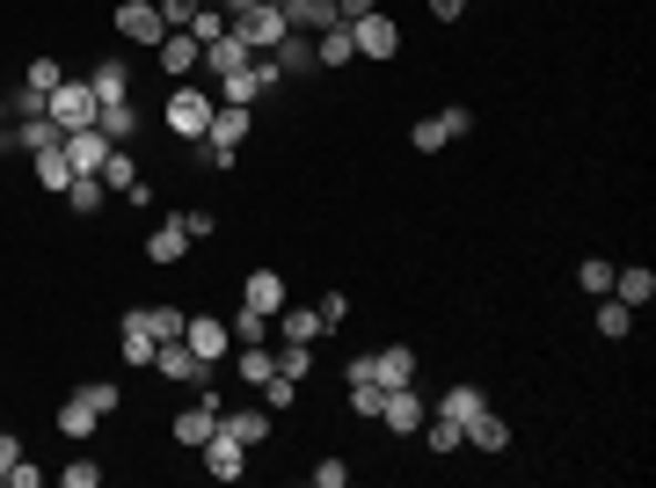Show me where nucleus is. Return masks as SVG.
Here are the masks:
<instances>
[{
    "instance_id": "f257e3e1",
    "label": "nucleus",
    "mask_w": 656,
    "mask_h": 488,
    "mask_svg": "<svg viewBox=\"0 0 656 488\" xmlns=\"http://www.w3.org/2000/svg\"><path fill=\"white\" fill-rule=\"evenodd\" d=\"M212 110H219V95H212V87L175 81V87H168V103H161V124H168V139L197 146V139H205V124H212Z\"/></svg>"
},
{
    "instance_id": "f03ea898",
    "label": "nucleus",
    "mask_w": 656,
    "mask_h": 488,
    "mask_svg": "<svg viewBox=\"0 0 656 488\" xmlns=\"http://www.w3.org/2000/svg\"><path fill=\"white\" fill-rule=\"evenodd\" d=\"M44 117H52L59 139H66V132H88V124L103 117V103H95V87H88V81H59L52 95H44Z\"/></svg>"
},
{
    "instance_id": "7ed1b4c3",
    "label": "nucleus",
    "mask_w": 656,
    "mask_h": 488,
    "mask_svg": "<svg viewBox=\"0 0 656 488\" xmlns=\"http://www.w3.org/2000/svg\"><path fill=\"white\" fill-rule=\"evenodd\" d=\"M277 81H285V73H277V59H263V52H256V59H248L242 73H226V81L212 87V95H219V103H234V110H256V103L270 95Z\"/></svg>"
},
{
    "instance_id": "20e7f679",
    "label": "nucleus",
    "mask_w": 656,
    "mask_h": 488,
    "mask_svg": "<svg viewBox=\"0 0 656 488\" xmlns=\"http://www.w3.org/2000/svg\"><path fill=\"white\" fill-rule=\"evenodd\" d=\"M234 37H242L248 52H263V59H270L277 44L293 37V22H285V8H270V0H256V8H242V15H234Z\"/></svg>"
},
{
    "instance_id": "39448f33",
    "label": "nucleus",
    "mask_w": 656,
    "mask_h": 488,
    "mask_svg": "<svg viewBox=\"0 0 656 488\" xmlns=\"http://www.w3.org/2000/svg\"><path fill=\"white\" fill-rule=\"evenodd\" d=\"M219 408H226V402H219V386L205 380L191 408H175V445H183V453H197V445H205V437L219 430Z\"/></svg>"
},
{
    "instance_id": "423d86ee",
    "label": "nucleus",
    "mask_w": 656,
    "mask_h": 488,
    "mask_svg": "<svg viewBox=\"0 0 656 488\" xmlns=\"http://www.w3.org/2000/svg\"><path fill=\"white\" fill-rule=\"evenodd\" d=\"M183 343H191L197 365H212V372L234 357V329H226V314H191V321H183Z\"/></svg>"
},
{
    "instance_id": "0eeeda50",
    "label": "nucleus",
    "mask_w": 656,
    "mask_h": 488,
    "mask_svg": "<svg viewBox=\"0 0 656 488\" xmlns=\"http://www.w3.org/2000/svg\"><path fill=\"white\" fill-rule=\"evenodd\" d=\"M197 453H205V474H212V481H242V474H248V445L226 430V423L205 437V445H197Z\"/></svg>"
},
{
    "instance_id": "6e6552de",
    "label": "nucleus",
    "mask_w": 656,
    "mask_h": 488,
    "mask_svg": "<svg viewBox=\"0 0 656 488\" xmlns=\"http://www.w3.org/2000/svg\"><path fill=\"white\" fill-rule=\"evenodd\" d=\"M350 44H358V59H394V52H401V22L372 8V15L350 22Z\"/></svg>"
},
{
    "instance_id": "1a4fd4ad",
    "label": "nucleus",
    "mask_w": 656,
    "mask_h": 488,
    "mask_svg": "<svg viewBox=\"0 0 656 488\" xmlns=\"http://www.w3.org/2000/svg\"><path fill=\"white\" fill-rule=\"evenodd\" d=\"M380 423H387L394 437H416L423 423H431V402H423L416 386H387V402H380Z\"/></svg>"
},
{
    "instance_id": "9d476101",
    "label": "nucleus",
    "mask_w": 656,
    "mask_h": 488,
    "mask_svg": "<svg viewBox=\"0 0 656 488\" xmlns=\"http://www.w3.org/2000/svg\"><path fill=\"white\" fill-rule=\"evenodd\" d=\"M117 37H124V44H146V52H154L161 37H168V22H161L154 0H117Z\"/></svg>"
},
{
    "instance_id": "9b49d317",
    "label": "nucleus",
    "mask_w": 656,
    "mask_h": 488,
    "mask_svg": "<svg viewBox=\"0 0 656 488\" xmlns=\"http://www.w3.org/2000/svg\"><path fill=\"white\" fill-rule=\"evenodd\" d=\"M154 59H161V73H168V81H191V73H205V44H197L191 30H168L154 44Z\"/></svg>"
},
{
    "instance_id": "f8f14e48",
    "label": "nucleus",
    "mask_w": 656,
    "mask_h": 488,
    "mask_svg": "<svg viewBox=\"0 0 656 488\" xmlns=\"http://www.w3.org/2000/svg\"><path fill=\"white\" fill-rule=\"evenodd\" d=\"M154 372H161V380H168V386H205V380H212V365H197V350L183 343V335L154 350Z\"/></svg>"
},
{
    "instance_id": "ddd939ff",
    "label": "nucleus",
    "mask_w": 656,
    "mask_h": 488,
    "mask_svg": "<svg viewBox=\"0 0 656 488\" xmlns=\"http://www.w3.org/2000/svg\"><path fill=\"white\" fill-rule=\"evenodd\" d=\"M482 408H489V394H482V386H474V380H452L445 394L431 402V416H445V423H460V430H467V423L482 416Z\"/></svg>"
},
{
    "instance_id": "4468645a",
    "label": "nucleus",
    "mask_w": 656,
    "mask_h": 488,
    "mask_svg": "<svg viewBox=\"0 0 656 488\" xmlns=\"http://www.w3.org/2000/svg\"><path fill=\"white\" fill-rule=\"evenodd\" d=\"M81 81L95 87V103H103V110H110V103H132V66H124V59H95Z\"/></svg>"
},
{
    "instance_id": "2eb2a0df",
    "label": "nucleus",
    "mask_w": 656,
    "mask_h": 488,
    "mask_svg": "<svg viewBox=\"0 0 656 488\" xmlns=\"http://www.w3.org/2000/svg\"><path fill=\"white\" fill-rule=\"evenodd\" d=\"M270 329H277V343H321V314H314V307H299V299H285V307H277L270 314Z\"/></svg>"
},
{
    "instance_id": "dca6fc26",
    "label": "nucleus",
    "mask_w": 656,
    "mask_h": 488,
    "mask_svg": "<svg viewBox=\"0 0 656 488\" xmlns=\"http://www.w3.org/2000/svg\"><path fill=\"white\" fill-rule=\"evenodd\" d=\"M66 160H73V175H103V160H110V139H103V124H88V132H66Z\"/></svg>"
},
{
    "instance_id": "f3484780",
    "label": "nucleus",
    "mask_w": 656,
    "mask_h": 488,
    "mask_svg": "<svg viewBox=\"0 0 656 488\" xmlns=\"http://www.w3.org/2000/svg\"><path fill=\"white\" fill-rule=\"evenodd\" d=\"M0 146H16V154H44V146H59V124L52 117H16L8 132H0Z\"/></svg>"
},
{
    "instance_id": "a211bd4d",
    "label": "nucleus",
    "mask_w": 656,
    "mask_h": 488,
    "mask_svg": "<svg viewBox=\"0 0 656 488\" xmlns=\"http://www.w3.org/2000/svg\"><path fill=\"white\" fill-rule=\"evenodd\" d=\"M372 380H380V386H416V350L409 343L372 350Z\"/></svg>"
},
{
    "instance_id": "6ab92c4d",
    "label": "nucleus",
    "mask_w": 656,
    "mask_h": 488,
    "mask_svg": "<svg viewBox=\"0 0 656 488\" xmlns=\"http://www.w3.org/2000/svg\"><path fill=\"white\" fill-rule=\"evenodd\" d=\"M30 175H37V190L66 197V183H73V160H66V146H44V154H30Z\"/></svg>"
},
{
    "instance_id": "aec40b11",
    "label": "nucleus",
    "mask_w": 656,
    "mask_h": 488,
    "mask_svg": "<svg viewBox=\"0 0 656 488\" xmlns=\"http://www.w3.org/2000/svg\"><path fill=\"white\" fill-rule=\"evenodd\" d=\"M154 335H146V321H139V307H132V314H124L117 321V357H124V365H154Z\"/></svg>"
},
{
    "instance_id": "412c9836",
    "label": "nucleus",
    "mask_w": 656,
    "mask_h": 488,
    "mask_svg": "<svg viewBox=\"0 0 656 488\" xmlns=\"http://www.w3.org/2000/svg\"><path fill=\"white\" fill-rule=\"evenodd\" d=\"M248 59H256V52H248V44H242L234 30H226V37H212V44H205V73H212V81H226V73H242Z\"/></svg>"
},
{
    "instance_id": "4be33fe9",
    "label": "nucleus",
    "mask_w": 656,
    "mask_h": 488,
    "mask_svg": "<svg viewBox=\"0 0 656 488\" xmlns=\"http://www.w3.org/2000/svg\"><path fill=\"white\" fill-rule=\"evenodd\" d=\"M285 278H277V270H248V284H242V307H256V314H277V307H285Z\"/></svg>"
},
{
    "instance_id": "5701e85b",
    "label": "nucleus",
    "mask_w": 656,
    "mask_h": 488,
    "mask_svg": "<svg viewBox=\"0 0 656 488\" xmlns=\"http://www.w3.org/2000/svg\"><path fill=\"white\" fill-rule=\"evenodd\" d=\"M183 256H191V233H183V219H168V227L146 233V262H161V270H168V262H183Z\"/></svg>"
},
{
    "instance_id": "b1692460",
    "label": "nucleus",
    "mask_w": 656,
    "mask_h": 488,
    "mask_svg": "<svg viewBox=\"0 0 656 488\" xmlns=\"http://www.w3.org/2000/svg\"><path fill=\"white\" fill-rule=\"evenodd\" d=\"M219 423H226V430H234V437H242V445H248V453H256V445H263V437H270V408H219Z\"/></svg>"
},
{
    "instance_id": "393cba45",
    "label": "nucleus",
    "mask_w": 656,
    "mask_h": 488,
    "mask_svg": "<svg viewBox=\"0 0 656 488\" xmlns=\"http://www.w3.org/2000/svg\"><path fill=\"white\" fill-rule=\"evenodd\" d=\"M613 299H621V307H649V299H656V270H649V262L613 270Z\"/></svg>"
},
{
    "instance_id": "a878e982",
    "label": "nucleus",
    "mask_w": 656,
    "mask_h": 488,
    "mask_svg": "<svg viewBox=\"0 0 656 488\" xmlns=\"http://www.w3.org/2000/svg\"><path fill=\"white\" fill-rule=\"evenodd\" d=\"M95 430H103V416H95V408H88L81 394H66V402H59V437H73V445H88Z\"/></svg>"
},
{
    "instance_id": "bb28decb",
    "label": "nucleus",
    "mask_w": 656,
    "mask_h": 488,
    "mask_svg": "<svg viewBox=\"0 0 656 488\" xmlns=\"http://www.w3.org/2000/svg\"><path fill=\"white\" fill-rule=\"evenodd\" d=\"M467 445H474V453H511V423H503L496 408H482V416L467 423Z\"/></svg>"
},
{
    "instance_id": "cd10ccee",
    "label": "nucleus",
    "mask_w": 656,
    "mask_h": 488,
    "mask_svg": "<svg viewBox=\"0 0 656 488\" xmlns=\"http://www.w3.org/2000/svg\"><path fill=\"white\" fill-rule=\"evenodd\" d=\"M285 22L307 30V37H321V30H336V0H285Z\"/></svg>"
},
{
    "instance_id": "c85d7f7f",
    "label": "nucleus",
    "mask_w": 656,
    "mask_h": 488,
    "mask_svg": "<svg viewBox=\"0 0 656 488\" xmlns=\"http://www.w3.org/2000/svg\"><path fill=\"white\" fill-rule=\"evenodd\" d=\"M103 197H110L103 175H73V183H66V211H73V219H95V211H103Z\"/></svg>"
},
{
    "instance_id": "c756f323",
    "label": "nucleus",
    "mask_w": 656,
    "mask_h": 488,
    "mask_svg": "<svg viewBox=\"0 0 656 488\" xmlns=\"http://www.w3.org/2000/svg\"><path fill=\"white\" fill-rule=\"evenodd\" d=\"M314 59L321 66H358V44H350V22H336V30L314 37Z\"/></svg>"
},
{
    "instance_id": "7c9ffc66",
    "label": "nucleus",
    "mask_w": 656,
    "mask_h": 488,
    "mask_svg": "<svg viewBox=\"0 0 656 488\" xmlns=\"http://www.w3.org/2000/svg\"><path fill=\"white\" fill-rule=\"evenodd\" d=\"M591 329H598L605 343H627V329H635V307H621V299L605 292V299H598V314H591Z\"/></svg>"
},
{
    "instance_id": "2f4dec72",
    "label": "nucleus",
    "mask_w": 656,
    "mask_h": 488,
    "mask_svg": "<svg viewBox=\"0 0 656 488\" xmlns=\"http://www.w3.org/2000/svg\"><path fill=\"white\" fill-rule=\"evenodd\" d=\"M270 59H277V73H314V66H321V59H314V37H307V30H293Z\"/></svg>"
},
{
    "instance_id": "473e14b6",
    "label": "nucleus",
    "mask_w": 656,
    "mask_h": 488,
    "mask_svg": "<svg viewBox=\"0 0 656 488\" xmlns=\"http://www.w3.org/2000/svg\"><path fill=\"white\" fill-rule=\"evenodd\" d=\"M95 124H103V139H110V146H132V139H139V124H146V117H139L132 103H110Z\"/></svg>"
},
{
    "instance_id": "72a5a7b5",
    "label": "nucleus",
    "mask_w": 656,
    "mask_h": 488,
    "mask_svg": "<svg viewBox=\"0 0 656 488\" xmlns=\"http://www.w3.org/2000/svg\"><path fill=\"white\" fill-rule=\"evenodd\" d=\"M234 372H242L248 386H263V380L277 372V350H263V343H242V350H234Z\"/></svg>"
},
{
    "instance_id": "f704fd0d",
    "label": "nucleus",
    "mask_w": 656,
    "mask_h": 488,
    "mask_svg": "<svg viewBox=\"0 0 656 488\" xmlns=\"http://www.w3.org/2000/svg\"><path fill=\"white\" fill-rule=\"evenodd\" d=\"M59 81H66V66H59V59H30V66H22V95H37V103H44Z\"/></svg>"
},
{
    "instance_id": "c9c22d12",
    "label": "nucleus",
    "mask_w": 656,
    "mask_h": 488,
    "mask_svg": "<svg viewBox=\"0 0 656 488\" xmlns=\"http://www.w3.org/2000/svg\"><path fill=\"white\" fill-rule=\"evenodd\" d=\"M139 321H146V335H154V343H175V335H183V307H139Z\"/></svg>"
},
{
    "instance_id": "e433bc0d",
    "label": "nucleus",
    "mask_w": 656,
    "mask_h": 488,
    "mask_svg": "<svg viewBox=\"0 0 656 488\" xmlns=\"http://www.w3.org/2000/svg\"><path fill=\"white\" fill-rule=\"evenodd\" d=\"M416 437H423V445H431L438 459H452V453H460V445H467V430H460V423H445V416H431V423H423V430H416Z\"/></svg>"
},
{
    "instance_id": "4c0bfd02",
    "label": "nucleus",
    "mask_w": 656,
    "mask_h": 488,
    "mask_svg": "<svg viewBox=\"0 0 656 488\" xmlns=\"http://www.w3.org/2000/svg\"><path fill=\"white\" fill-rule=\"evenodd\" d=\"M73 394H81V402H88V408H95V416H103V423H110V416H117V408H124V394H117V380H88V386H73Z\"/></svg>"
},
{
    "instance_id": "58836bf2",
    "label": "nucleus",
    "mask_w": 656,
    "mask_h": 488,
    "mask_svg": "<svg viewBox=\"0 0 656 488\" xmlns=\"http://www.w3.org/2000/svg\"><path fill=\"white\" fill-rule=\"evenodd\" d=\"M103 183H110L117 197L139 183V160H132V146H110V160H103Z\"/></svg>"
},
{
    "instance_id": "ea45409f",
    "label": "nucleus",
    "mask_w": 656,
    "mask_h": 488,
    "mask_svg": "<svg viewBox=\"0 0 656 488\" xmlns=\"http://www.w3.org/2000/svg\"><path fill=\"white\" fill-rule=\"evenodd\" d=\"M59 481H66V488H103V459H95V453H73L66 467H59Z\"/></svg>"
},
{
    "instance_id": "a19ab883",
    "label": "nucleus",
    "mask_w": 656,
    "mask_h": 488,
    "mask_svg": "<svg viewBox=\"0 0 656 488\" xmlns=\"http://www.w3.org/2000/svg\"><path fill=\"white\" fill-rule=\"evenodd\" d=\"M183 30H191L197 44H212V37L234 30V15H226V8H191V22H183Z\"/></svg>"
},
{
    "instance_id": "79ce46f5",
    "label": "nucleus",
    "mask_w": 656,
    "mask_h": 488,
    "mask_svg": "<svg viewBox=\"0 0 656 488\" xmlns=\"http://www.w3.org/2000/svg\"><path fill=\"white\" fill-rule=\"evenodd\" d=\"M445 146L452 139H445V124H438V117H416L409 124V154H445Z\"/></svg>"
},
{
    "instance_id": "37998d69",
    "label": "nucleus",
    "mask_w": 656,
    "mask_h": 488,
    "mask_svg": "<svg viewBox=\"0 0 656 488\" xmlns=\"http://www.w3.org/2000/svg\"><path fill=\"white\" fill-rule=\"evenodd\" d=\"M234 343H270V314H256V307H234Z\"/></svg>"
},
{
    "instance_id": "c03bdc74",
    "label": "nucleus",
    "mask_w": 656,
    "mask_h": 488,
    "mask_svg": "<svg viewBox=\"0 0 656 488\" xmlns=\"http://www.w3.org/2000/svg\"><path fill=\"white\" fill-rule=\"evenodd\" d=\"M277 372H285V380H307L314 372V343H277Z\"/></svg>"
},
{
    "instance_id": "a18cd8bd",
    "label": "nucleus",
    "mask_w": 656,
    "mask_h": 488,
    "mask_svg": "<svg viewBox=\"0 0 656 488\" xmlns=\"http://www.w3.org/2000/svg\"><path fill=\"white\" fill-rule=\"evenodd\" d=\"M380 402H387L380 380H350V416H380Z\"/></svg>"
},
{
    "instance_id": "49530a36",
    "label": "nucleus",
    "mask_w": 656,
    "mask_h": 488,
    "mask_svg": "<svg viewBox=\"0 0 656 488\" xmlns=\"http://www.w3.org/2000/svg\"><path fill=\"white\" fill-rule=\"evenodd\" d=\"M576 284H584V292H613V262H598V256H584V262H576Z\"/></svg>"
},
{
    "instance_id": "de8ad7c7",
    "label": "nucleus",
    "mask_w": 656,
    "mask_h": 488,
    "mask_svg": "<svg viewBox=\"0 0 656 488\" xmlns=\"http://www.w3.org/2000/svg\"><path fill=\"white\" fill-rule=\"evenodd\" d=\"M314 314H321V329H344V321H350V292H321V299H314Z\"/></svg>"
},
{
    "instance_id": "09e8293b",
    "label": "nucleus",
    "mask_w": 656,
    "mask_h": 488,
    "mask_svg": "<svg viewBox=\"0 0 656 488\" xmlns=\"http://www.w3.org/2000/svg\"><path fill=\"white\" fill-rule=\"evenodd\" d=\"M175 219H183V233H191V248L219 233V219H212V211H175Z\"/></svg>"
},
{
    "instance_id": "8fccbe9b",
    "label": "nucleus",
    "mask_w": 656,
    "mask_h": 488,
    "mask_svg": "<svg viewBox=\"0 0 656 488\" xmlns=\"http://www.w3.org/2000/svg\"><path fill=\"white\" fill-rule=\"evenodd\" d=\"M438 124H445V139H467V132H474V110L452 103V110H438Z\"/></svg>"
},
{
    "instance_id": "3c124183",
    "label": "nucleus",
    "mask_w": 656,
    "mask_h": 488,
    "mask_svg": "<svg viewBox=\"0 0 656 488\" xmlns=\"http://www.w3.org/2000/svg\"><path fill=\"white\" fill-rule=\"evenodd\" d=\"M350 481V459H314V488H344Z\"/></svg>"
},
{
    "instance_id": "603ef678",
    "label": "nucleus",
    "mask_w": 656,
    "mask_h": 488,
    "mask_svg": "<svg viewBox=\"0 0 656 488\" xmlns=\"http://www.w3.org/2000/svg\"><path fill=\"white\" fill-rule=\"evenodd\" d=\"M8 488H44V467H30V459H16V467H8Z\"/></svg>"
},
{
    "instance_id": "864d4df0",
    "label": "nucleus",
    "mask_w": 656,
    "mask_h": 488,
    "mask_svg": "<svg viewBox=\"0 0 656 488\" xmlns=\"http://www.w3.org/2000/svg\"><path fill=\"white\" fill-rule=\"evenodd\" d=\"M16 459H22V437H16V430H0V481H8V467H16Z\"/></svg>"
},
{
    "instance_id": "5fc2aeb1",
    "label": "nucleus",
    "mask_w": 656,
    "mask_h": 488,
    "mask_svg": "<svg viewBox=\"0 0 656 488\" xmlns=\"http://www.w3.org/2000/svg\"><path fill=\"white\" fill-rule=\"evenodd\" d=\"M380 0H336V22H358V15H372Z\"/></svg>"
},
{
    "instance_id": "6e6d98bb",
    "label": "nucleus",
    "mask_w": 656,
    "mask_h": 488,
    "mask_svg": "<svg viewBox=\"0 0 656 488\" xmlns=\"http://www.w3.org/2000/svg\"><path fill=\"white\" fill-rule=\"evenodd\" d=\"M431 15H438V22H460V15H467V0H431Z\"/></svg>"
},
{
    "instance_id": "4d7b16f0",
    "label": "nucleus",
    "mask_w": 656,
    "mask_h": 488,
    "mask_svg": "<svg viewBox=\"0 0 656 488\" xmlns=\"http://www.w3.org/2000/svg\"><path fill=\"white\" fill-rule=\"evenodd\" d=\"M0 132H8V95H0Z\"/></svg>"
},
{
    "instance_id": "13d9d810",
    "label": "nucleus",
    "mask_w": 656,
    "mask_h": 488,
    "mask_svg": "<svg viewBox=\"0 0 656 488\" xmlns=\"http://www.w3.org/2000/svg\"><path fill=\"white\" fill-rule=\"evenodd\" d=\"M197 8H219V0H197Z\"/></svg>"
},
{
    "instance_id": "bf43d9fd",
    "label": "nucleus",
    "mask_w": 656,
    "mask_h": 488,
    "mask_svg": "<svg viewBox=\"0 0 656 488\" xmlns=\"http://www.w3.org/2000/svg\"><path fill=\"white\" fill-rule=\"evenodd\" d=\"M270 8H285V0H270Z\"/></svg>"
}]
</instances>
